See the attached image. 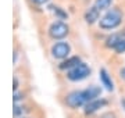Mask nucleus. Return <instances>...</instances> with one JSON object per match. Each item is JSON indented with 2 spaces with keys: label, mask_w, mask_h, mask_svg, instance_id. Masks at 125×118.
Instances as JSON below:
<instances>
[{
  "label": "nucleus",
  "mask_w": 125,
  "mask_h": 118,
  "mask_svg": "<svg viewBox=\"0 0 125 118\" xmlns=\"http://www.w3.org/2000/svg\"><path fill=\"white\" fill-rule=\"evenodd\" d=\"M125 20V13L120 6H114L108 9L106 13L103 14L100 20L97 21V27L102 31H114L118 27L122 25Z\"/></svg>",
  "instance_id": "1"
},
{
  "label": "nucleus",
  "mask_w": 125,
  "mask_h": 118,
  "mask_svg": "<svg viewBox=\"0 0 125 118\" xmlns=\"http://www.w3.org/2000/svg\"><path fill=\"white\" fill-rule=\"evenodd\" d=\"M47 33L53 40H61L70 35V25L64 21H54L49 27Z\"/></svg>",
  "instance_id": "2"
},
{
  "label": "nucleus",
  "mask_w": 125,
  "mask_h": 118,
  "mask_svg": "<svg viewBox=\"0 0 125 118\" xmlns=\"http://www.w3.org/2000/svg\"><path fill=\"white\" fill-rule=\"evenodd\" d=\"M90 72H92V69H90L89 65L81 61V63L78 64V65H75L74 68L68 69L67 78L70 79V81H72V82H79V81L86 79V78L90 75Z\"/></svg>",
  "instance_id": "3"
},
{
  "label": "nucleus",
  "mask_w": 125,
  "mask_h": 118,
  "mask_svg": "<svg viewBox=\"0 0 125 118\" xmlns=\"http://www.w3.org/2000/svg\"><path fill=\"white\" fill-rule=\"evenodd\" d=\"M50 53L56 60H64L67 59L70 53H71V46L68 45L67 42H56L52 49H50Z\"/></svg>",
  "instance_id": "4"
},
{
  "label": "nucleus",
  "mask_w": 125,
  "mask_h": 118,
  "mask_svg": "<svg viewBox=\"0 0 125 118\" xmlns=\"http://www.w3.org/2000/svg\"><path fill=\"white\" fill-rule=\"evenodd\" d=\"M65 104L71 108H78L81 106H85V97H83V93L82 90H74L70 92L67 96H65Z\"/></svg>",
  "instance_id": "5"
},
{
  "label": "nucleus",
  "mask_w": 125,
  "mask_h": 118,
  "mask_svg": "<svg viewBox=\"0 0 125 118\" xmlns=\"http://www.w3.org/2000/svg\"><path fill=\"white\" fill-rule=\"evenodd\" d=\"M100 10H97L94 6H92V7H88L85 11V14H83V20H85L86 22L89 24V25H92V24L97 22L99 20H100Z\"/></svg>",
  "instance_id": "6"
},
{
  "label": "nucleus",
  "mask_w": 125,
  "mask_h": 118,
  "mask_svg": "<svg viewBox=\"0 0 125 118\" xmlns=\"http://www.w3.org/2000/svg\"><path fill=\"white\" fill-rule=\"evenodd\" d=\"M106 104H107V101H106L104 99L92 100V101H89V103H86L85 104V113L86 114H93V113H96L97 110L103 108Z\"/></svg>",
  "instance_id": "7"
},
{
  "label": "nucleus",
  "mask_w": 125,
  "mask_h": 118,
  "mask_svg": "<svg viewBox=\"0 0 125 118\" xmlns=\"http://www.w3.org/2000/svg\"><path fill=\"white\" fill-rule=\"evenodd\" d=\"M82 93H83V97H85V101L86 103H89V101H92V100H96L99 99V96L102 95V89L99 86H89L86 88L85 90H82Z\"/></svg>",
  "instance_id": "8"
},
{
  "label": "nucleus",
  "mask_w": 125,
  "mask_h": 118,
  "mask_svg": "<svg viewBox=\"0 0 125 118\" xmlns=\"http://www.w3.org/2000/svg\"><path fill=\"white\" fill-rule=\"evenodd\" d=\"M124 36H125L124 31L114 32V33H111L110 36H107V39H106V42H104V45H106V47H108V49H114V47L118 45V42H120Z\"/></svg>",
  "instance_id": "9"
},
{
  "label": "nucleus",
  "mask_w": 125,
  "mask_h": 118,
  "mask_svg": "<svg viewBox=\"0 0 125 118\" xmlns=\"http://www.w3.org/2000/svg\"><path fill=\"white\" fill-rule=\"evenodd\" d=\"M99 74H100V81H102V85H103V86L106 88L108 92H113V90H114V83H113V81H111V77L108 75L107 69H106V68H102Z\"/></svg>",
  "instance_id": "10"
},
{
  "label": "nucleus",
  "mask_w": 125,
  "mask_h": 118,
  "mask_svg": "<svg viewBox=\"0 0 125 118\" xmlns=\"http://www.w3.org/2000/svg\"><path fill=\"white\" fill-rule=\"evenodd\" d=\"M79 63H81L79 57H78V56H72V57H70V59L64 60L58 67H60V69H71V68H74L75 65H78Z\"/></svg>",
  "instance_id": "11"
},
{
  "label": "nucleus",
  "mask_w": 125,
  "mask_h": 118,
  "mask_svg": "<svg viewBox=\"0 0 125 118\" xmlns=\"http://www.w3.org/2000/svg\"><path fill=\"white\" fill-rule=\"evenodd\" d=\"M93 6L100 11H107L108 9L113 7V0H94Z\"/></svg>",
  "instance_id": "12"
},
{
  "label": "nucleus",
  "mask_w": 125,
  "mask_h": 118,
  "mask_svg": "<svg viewBox=\"0 0 125 118\" xmlns=\"http://www.w3.org/2000/svg\"><path fill=\"white\" fill-rule=\"evenodd\" d=\"M49 9L56 15V20H67L68 18L67 11H64V9H61V7H58V6H50Z\"/></svg>",
  "instance_id": "13"
},
{
  "label": "nucleus",
  "mask_w": 125,
  "mask_h": 118,
  "mask_svg": "<svg viewBox=\"0 0 125 118\" xmlns=\"http://www.w3.org/2000/svg\"><path fill=\"white\" fill-rule=\"evenodd\" d=\"M125 32V31H124ZM114 51H115L117 54H121V53H125V36L122 38V39H121L120 42H118V45L115 46V47H114Z\"/></svg>",
  "instance_id": "14"
},
{
  "label": "nucleus",
  "mask_w": 125,
  "mask_h": 118,
  "mask_svg": "<svg viewBox=\"0 0 125 118\" xmlns=\"http://www.w3.org/2000/svg\"><path fill=\"white\" fill-rule=\"evenodd\" d=\"M27 1H28L31 6H42V4L49 3L50 0H27Z\"/></svg>",
  "instance_id": "15"
},
{
  "label": "nucleus",
  "mask_w": 125,
  "mask_h": 118,
  "mask_svg": "<svg viewBox=\"0 0 125 118\" xmlns=\"http://www.w3.org/2000/svg\"><path fill=\"white\" fill-rule=\"evenodd\" d=\"M121 78H122V79L125 81V68L121 69Z\"/></svg>",
  "instance_id": "16"
}]
</instances>
